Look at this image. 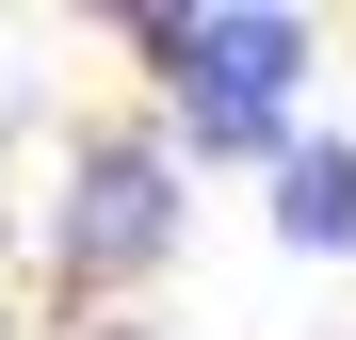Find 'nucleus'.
I'll use <instances>...</instances> for the list:
<instances>
[{
  "label": "nucleus",
  "instance_id": "f257e3e1",
  "mask_svg": "<svg viewBox=\"0 0 356 340\" xmlns=\"http://www.w3.org/2000/svg\"><path fill=\"white\" fill-rule=\"evenodd\" d=\"M308 17L291 0H243V17H130V65H162L178 97H291L308 81Z\"/></svg>",
  "mask_w": 356,
  "mask_h": 340
},
{
  "label": "nucleus",
  "instance_id": "f03ea898",
  "mask_svg": "<svg viewBox=\"0 0 356 340\" xmlns=\"http://www.w3.org/2000/svg\"><path fill=\"white\" fill-rule=\"evenodd\" d=\"M178 243V162L162 146H81V179H65V259L81 275H130Z\"/></svg>",
  "mask_w": 356,
  "mask_h": 340
},
{
  "label": "nucleus",
  "instance_id": "7ed1b4c3",
  "mask_svg": "<svg viewBox=\"0 0 356 340\" xmlns=\"http://www.w3.org/2000/svg\"><path fill=\"white\" fill-rule=\"evenodd\" d=\"M275 243H308V259L356 243V130H308V146L275 162Z\"/></svg>",
  "mask_w": 356,
  "mask_h": 340
},
{
  "label": "nucleus",
  "instance_id": "20e7f679",
  "mask_svg": "<svg viewBox=\"0 0 356 340\" xmlns=\"http://www.w3.org/2000/svg\"><path fill=\"white\" fill-rule=\"evenodd\" d=\"M178 146H195V162H259V179H275L308 130H291L275 97H178Z\"/></svg>",
  "mask_w": 356,
  "mask_h": 340
},
{
  "label": "nucleus",
  "instance_id": "39448f33",
  "mask_svg": "<svg viewBox=\"0 0 356 340\" xmlns=\"http://www.w3.org/2000/svg\"><path fill=\"white\" fill-rule=\"evenodd\" d=\"M97 340H130V324H97Z\"/></svg>",
  "mask_w": 356,
  "mask_h": 340
}]
</instances>
